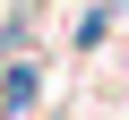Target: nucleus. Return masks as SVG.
I'll use <instances>...</instances> for the list:
<instances>
[{
  "instance_id": "1",
  "label": "nucleus",
  "mask_w": 129,
  "mask_h": 120,
  "mask_svg": "<svg viewBox=\"0 0 129 120\" xmlns=\"http://www.w3.org/2000/svg\"><path fill=\"white\" fill-rule=\"evenodd\" d=\"M0 103H9V111H26V103H35V69H9V86H0Z\"/></svg>"
}]
</instances>
